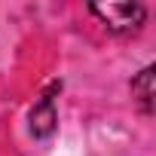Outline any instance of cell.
<instances>
[{"instance_id": "1", "label": "cell", "mask_w": 156, "mask_h": 156, "mask_svg": "<svg viewBox=\"0 0 156 156\" xmlns=\"http://www.w3.org/2000/svg\"><path fill=\"white\" fill-rule=\"evenodd\" d=\"M92 12L113 34H132L144 22V6L141 3H92Z\"/></svg>"}, {"instance_id": "2", "label": "cell", "mask_w": 156, "mask_h": 156, "mask_svg": "<svg viewBox=\"0 0 156 156\" xmlns=\"http://www.w3.org/2000/svg\"><path fill=\"white\" fill-rule=\"evenodd\" d=\"M31 132L34 138H46L55 132V104H52V95H43L34 110H31Z\"/></svg>"}, {"instance_id": "3", "label": "cell", "mask_w": 156, "mask_h": 156, "mask_svg": "<svg viewBox=\"0 0 156 156\" xmlns=\"http://www.w3.org/2000/svg\"><path fill=\"white\" fill-rule=\"evenodd\" d=\"M132 95L144 113H153V67H144L132 80Z\"/></svg>"}]
</instances>
